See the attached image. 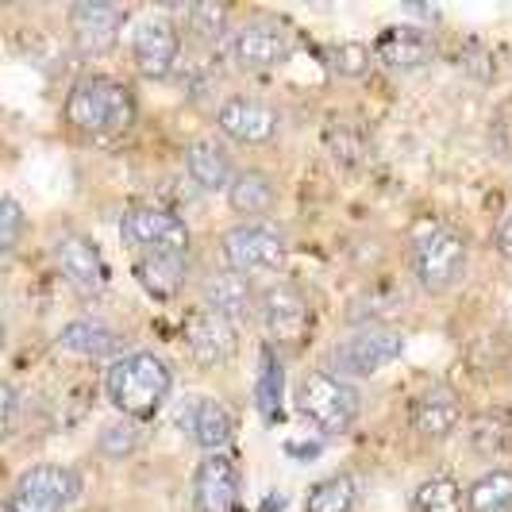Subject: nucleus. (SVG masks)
Here are the masks:
<instances>
[{"label": "nucleus", "mask_w": 512, "mask_h": 512, "mask_svg": "<svg viewBox=\"0 0 512 512\" xmlns=\"http://www.w3.org/2000/svg\"><path fill=\"white\" fill-rule=\"evenodd\" d=\"M104 385H108V401L128 420H147L170 397L174 374L151 351H131V355H120L108 366V382Z\"/></svg>", "instance_id": "1"}, {"label": "nucleus", "mask_w": 512, "mask_h": 512, "mask_svg": "<svg viewBox=\"0 0 512 512\" xmlns=\"http://www.w3.org/2000/svg\"><path fill=\"white\" fill-rule=\"evenodd\" d=\"M66 116L81 131H124L135 120V97L124 81L104 74H85L74 81L70 97H66Z\"/></svg>", "instance_id": "2"}, {"label": "nucleus", "mask_w": 512, "mask_h": 512, "mask_svg": "<svg viewBox=\"0 0 512 512\" xmlns=\"http://www.w3.org/2000/svg\"><path fill=\"white\" fill-rule=\"evenodd\" d=\"M297 412L312 428L339 436L359 420L362 393L332 370H312V374H305V382L297 385Z\"/></svg>", "instance_id": "3"}, {"label": "nucleus", "mask_w": 512, "mask_h": 512, "mask_svg": "<svg viewBox=\"0 0 512 512\" xmlns=\"http://www.w3.org/2000/svg\"><path fill=\"white\" fill-rule=\"evenodd\" d=\"M405 351V335L397 328H382V324H370L362 332L347 335L339 347H332V366L339 378H370L378 374L382 366L401 359Z\"/></svg>", "instance_id": "4"}, {"label": "nucleus", "mask_w": 512, "mask_h": 512, "mask_svg": "<svg viewBox=\"0 0 512 512\" xmlns=\"http://www.w3.org/2000/svg\"><path fill=\"white\" fill-rule=\"evenodd\" d=\"M416 282L428 293H447L466 278V239L451 228H436L412 251Z\"/></svg>", "instance_id": "5"}, {"label": "nucleus", "mask_w": 512, "mask_h": 512, "mask_svg": "<svg viewBox=\"0 0 512 512\" xmlns=\"http://www.w3.org/2000/svg\"><path fill=\"white\" fill-rule=\"evenodd\" d=\"M220 251L231 270H266L274 262H282L285 255V235L274 224H262V220H247V224H235L231 231H224L220 239Z\"/></svg>", "instance_id": "6"}, {"label": "nucleus", "mask_w": 512, "mask_h": 512, "mask_svg": "<svg viewBox=\"0 0 512 512\" xmlns=\"http://www.w3.org/2000/svg\"><path fill=\"white\" fill-rule=\"evenodd\" d=\"M120 231L139 251H185L189 247V228L181 224V216L158 205L128 208L120 220Z\"/></svg>", "instance_id": "7"}, {"label": "nucleus", "mask_w": 512, "mask_h": 512, "mask_svg": "<svg viewBox=\"0 0 512 512\" xmlns=\"http://www.w3.org/2000/svg\"><path fill=\"white\" fill-rule=\"evenodd\" d=\"M174 424L208 455H220L231 443V436H235L228 409L220 401H212V397H201V393L181 397L178 412H174Z\"/></svg>", "instance_id": "8"}, {"label": "nucleus", "mask_w": 512, "mask_h": 512, "mask_svg": "<svg viewBox=\"0 0 512 512\" xmlns=\"http://www.w3.org/2000/svg\"><path fill=\"white\" fill-rule=\"evenodd\" d=\"M185 343L189 355L201 366H224L235 355V320L212 312V308H193L185 316Z\"/></svg>", "instance_id": "9"}, {"label": "nucleus", "mask_w": 512, "mask_h": 512, "mask_svg": "<svg viewBox=\"0 0 512 512\" xmlns=\"http://www.w3.org/2000/svg\"><path fill=\"white\" fill-rule=\"evenodd\" d=\"M258 320H262V328L266 335H274V339H285V343H293V339H301L308 328V301L301 297V289L289 282H274L266 285L262 293H258Z\"/></svg>", "instance_id": "10"}, {"label": "nucleus", "mask_w": 512, "mask_h": 512, "mask_svg": "<svg viewBox=\"0 0 512 512\" xmlns=\"http://www.w3.org/2000/svg\"><path fill=\"white\" fill-rule=\"evenodd\" d=\"M178 31L170 20L162 16H143L135 31H131V54H135V66L147 77H166L178 62Z\"/></svg>", "instance_id": "11"}, {"label": "nucleus", "mask_w": 512, "mask_h": 512, "mask_svg": "<svg viewBox=\"0 0 512 512\" xmlns=\"http://www.w3.org/2000/svg\"><path fill=\"white\" fill-rule=\"evenodd\" d=\"M231 58L243 70H274L289 58V35L270 20H251L231 35Z\"/></svg>", "instance_id": "12"}, {"label": "nucleus", "mask_w": 512, "mask_h": 512, "mask_svg": "<svg viewBox=\"0 0 512 512\" xmlns=\"http://www.w3.org/2000/svg\"><path fill=\"white\" fill-rule=\"evenodd\" d=\"M216 124L220 131L235 139V143H270L274 131H278V112L266 101H255V97H228L216 112Z\"/></svg>", "instance_id": "13"}, {"label": "nucleus", "mask_w": 512, "mask_h": 512, "mask_svg": "<svg viewBox=\"0 0 512 512\" xmlns=\"http://www.w3.org/2000/svg\"><path fill=\"white\" fill-rule=\"evenodd\" d=\"M54 262H58L62 278L74 285L77 293H101L104 289V262L93 239L74 235V231L58 235L54 239Z\"/></svg>", "instance_id": "14"}, {"label": "nucleus", "mask_w": 512, "mask_h": 512, "mask_svg": "<svg viewBox=\"0 0 512 512\" xmlns=\"http://www.w3.org/2000/svg\"><path fill=\"white\" fill-rule=\"evenodd\" d=\"M239 501V470L235 462L220 455H205L193 474V509L197 512H231Z\"/></svg>", "instance_id": "15"}, {"label": "nucleus", "mask_w": 512, "mask_h": 512, "mask_svg": "<svg viewBox=\"0 0 512 512\" xmlns=\"http://www.w3.org/2000/svg\"><path fill=\"white\" fill-rule=\"evenodd\" d=\"M124 24V12L108 0H77L70 8V31H74V43L85 54H104Z\"/></svg>", "instance_id": "16"}, {"label": "nucleus", "mask_w": 512, "mask_h": 512, "mask_svg": "<svg viewBox=\"0 0 512 512\" xmlns=\"http://www.w3.org/2000/svg\"><path fill=\"white\" fill-rule=\"evenodd\" d=\"M409 420L424 439L455 436V432H459V420H462L459 397L447 393V389H428V393H420V397L412 401Z\"/></svg>", "instance_id": "17"}, {"label": "nucleus", "mask_w": 512, "mask_h": 512, "mask_svg": "<svg viewBox=\"0 0 512 512\" xmlns=\"http://www.w3.org/2000/svg\"><path fill=\"white\" fill-rule=\"evenodd\" d=\"M255 305V289H251L243 270L224 266V270H212L205 278V308H212V312H220L228 320H243V316H251Z\"/></svg>", "instance_id": "18"}, {"label": "nucleus", "mask_w": 512, "mask_h": 512, "mask_svg": "<svg viewBox=\"0 0 512 512\" xmlns=\"http://www.w3.org/2000/svg\"><path fill=\"white\" fill-rule=\"evenodd\" d=\"M185 170H189V178L197 181L205 193H220V189H228L231 181H235L228 147L220 139H212V135L193 139L185 147Z\"/></svg>", "instance_id": "19"}, {"label": "nucleus", "mask_w": 512, "mask_h": 512, "mask_svg": "<svg viewBox=\"0 0 512 512\" xmlns=\"http://www.w3.org/2000/svg\"><path fill=\"white\" fill-rule=\"evenodd\" d=\"M135 274L147 293L166 301L185 285V251H139Z\"/></svg>", "instance_id": "20"}, {"label": "nucleus", "mask_w": 512, "mask_h": 512, "mask_svg": "<svg viewBox=\"0 0 512 512\" xmlns=\"http://www.w3.org/2000/svg\"><path fill=\"white\" fill-rule=\"evenodd\" d=\"M58 343H62L70 355H81V359H108V355H120L124 335L112 332L101 320H70V324L58 332Z\"/></svg>", "instance_id": "21"}, {"label": "nucleus", "mask_w": 512, "mask_h": 512, "mask_svg": "<svg viewBox=\"0 0 512 512\" xmlns=\"http://www.w3.org/2000/svg\"><path fill=\"white\" fill-rule=\"evenodd\" d=\"M228 201L239 216H266L278 201L274 178L262 174V170H239L235 181L228 185Z\"/></svg>", "instance_id": "22"}, {"label": "nucleus", "mask_w": 512, "mask_h": 512, "mask_svg": "<svg viewBox=\"0 0 512 512\" xmlns=\"http://www.w3.org/2000/svg\"><path fill=\"white\" fill-rule=\"evenodd\" d=\"M16 489L20 493H31V497H47L54 505H70L77 497V478L66 470V466H51V462H43V466H31L24 470L20 478H16Z\"/></svg>", "instance_id": "23"}, {"label": "nucleus", "mask_w": 512, "mask_h": 512, "mask_svg": "<svg viewBox=\"0 0 512 512\" xmlns=\"http://www.w3.org/2000/svg\"><path fill=\"white\" fill-rule=\"evenodd\" d=\"M378 54H382L385 66L393 70H412L420 62H428L432 54V39L420 31V27H393L378 39Z\"/></svg>", "instance_id": "24"}, {"label": "nucleus", "mask_w": 512, "mask_h": 512, "mask_svg": "<svg viewBox=\"0 0 512 512\" xmlns=\"http://www.w3.org/2000/svg\"><path fill=\"white\" fill-rule=\"evenodd\" d=\"M466 512H512V470H489L466 493Z\"/></svg>", "instance_id": "25"}, {"label": "nucleus", "mask_w": 512, "mask_h": 512, "mask_svg": "<svg viewBox=\"0 0 512 512\" xmlns=\"http://www.w3.org/2000/svg\"><path fill=\"white\" fill-rule=\"evenodd\" d=\"M355 497H359L355 478L351 474H332V478H324V482H316L308 489L305 512H351Z\"/></svg>", "instance_id": "26"}, {"label": "nucleus", "mask_w": 512, "mask_h": 512, "mask_svg": "<svg viewBox=\"0 0 512 512\" xmlns=\"http://www.w3.org/2000/svg\"><path fill=\"white\" fill-rule=\"evenodd\" d=\"M470 447L482 455H501L512 447V416L505 412H482L470 424Z\"/></svg>", "instance_id": "27"}, {"label": "nucleus", "mask_w": 512, "mask_h": 512, "mask_svg": "<svg viewBox=\"0 0 512 512\" xmlns=\"http://www.w3.org/2000/svg\"><path fill=\"white\" fill-rule=\"evenodd\" d=\"M416 512H466V493L451 478H428L416 489Z\"/></svg>", "instance_id": "28"}, {"label": "nucleus", "mask_w": 512, "mask_h": 512, "mask_svg": "<svg viewBox=\"0 0 512 512\" xmlns=\"http://www.w3.org/2000/svg\"><path fill=\"white\" fill-rule=\"evenodd\" d=\"M185 20H189V31L205 43H220L228 35V8L224 4H212V0H201V4H189L185 8Z\"/></svg>", "instance_id": "29"}, {"label": "nucleus", "mask_w": 512, "mask_h": 512, "mask_svg": "<svg viewBox=\"0 0 512 512\" xmlns=\"http://www.w3.org/2000/svg\"><path fill=\"white\" fill-rule=\"evenodd\" d=\"M139 439H143V432H139L135 420H116V424H108L101 432V455H108V459H128V455H135Z\"/></svg>", "instance_id": "30"}, {"label": "nucleus", "mask_w": 512, "mask_h": 512, "mask_svg": "<svg viewBox=\"0 0 512 512\" xmlns=\"http://www.w3.org/2000/svg\"><path fill=\"white\" fill-rule=\"evenodd\" d=\"M278 401H282V359L266 347L262 351V378H258V405L266 416H274Z\"/></svg>", "instance_id": "31"}, {"label": "nucleus", "mask_w": 512, "mask_h": 512, "mask_svg": "<svg viewBox=\"0 0 512 512\" xmlns=\"http://www.w3.org/2000/svg\"><path fill=\"white\" fill-rule=\"evenodd\" d=\"M20 235H24V208L16 205V197H4L0 201V247H4V255L16 251Z\"/></svg>", "instance_id": "32"}, {"label": "nucleus", "mask_w": 512, "mask_h": 512, "mask_svg": "<svg viewBox=\"0 0 512 512\" xmlns=\"http://www.w3.org/2000/svg\"><path fill=\"white\" fill-rule=\"evenodd\" d=\"M332 66L339 70V74L359 77V74H366V66H370V54H366V47H362V43H335V47H332Z\"/></svg>", "instance_id": "33"}, {"label": "nucleus", "mask_w": 512, "mask_h": 512, "mask_svg": "<svg viewBox=\"0 0 512 512\" xmlns=\"http://www.w3.org/2000/svg\"><path fill=\"white\" fill-rule=\"evenodd\" d=\"M4 512H62V505H54L47 497H31V493L12 489L8 501H4Z\"/></svg>", "instance_id": "34"}, {"label": "nucleus", "mask_w": 512, "mask_h": 512, "mask_svg": "<svg viewBox=\"0 0 512 512\" xmlns=\"http://www.w3.org/2000/svg\"><path fill=\"white\" fill-rule=\"evenodd\" d=\"M497 247H501V255L512 262V212L505 216V224H501V231H497Z\"/></svg>", "instance_id": "35"}, {"label": "nucleus", "mask_w": 512, "mask_h": 512, "mask_svg": "<svg viewBox=\"0 0 512 512\" xmlns=\"http://www.w3.org/2000/svg\"><path fill=\"white\" fill-rule=\"evenodd\" d=\"M12 416H16V389L4 385V424L12 428Z\"/></svg>", "instance_id": "36"}]
</instances>
